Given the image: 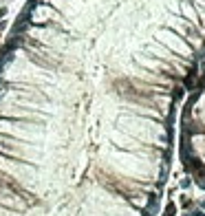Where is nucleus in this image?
<instances>
[{
  "label": "nucleus",
  "mask_w": 205,
  "mask_h": 216,
  "mask_svg": "<svg viewBox=\"0 0 205 216\" xmlns=\"http://www.w3.org/2000/svg\"><path fill=\"white\" fill-rule=\"evenodd\" d=\"M99 181L104 183V185H108L111 190H115V192H119V194H126V196H135V194H139V187L137 185H128L124 179H117V177H108V174H104V172H99Z\"/></svg>",
  "instance_id": "nucleus-1"
}]
</instances>
